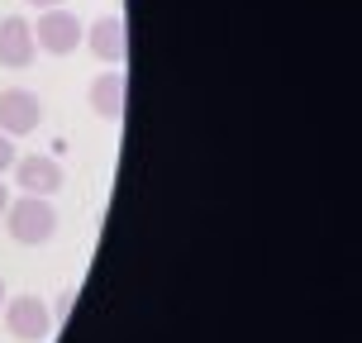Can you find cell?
Wrapping results in <instances>:
<instances>
[{"label":"cell","mask_w":362,"mask_h":343,"mask_svg":"<svg viewBox=\"0 0 362 343\" xmlns=\"http://www.w3.org/2000/svg\"><path fill=\"white\" fill-rule=\"evenodd\" d=\"M5 329L15 334L19 343H43L48 334H53V310H48V301L43 296H34V291H24V296H5Z\"/></svg>","instance_id":"7a4b0ae2"},{"label":"cell","mask_w":362,"mask_h":343,"mask_svg":"<svg viewBox=\"0 0 362 343\" xmlns=\"http://www.w3.org/2000/svg\"><path fill=\"white\" fill-rule=\"evenodd\" d=\"M81 38H86V24L72 15V10H43L34 24V43L38 53H53V57H72L76 48H81Z\"/></svg>","instance_id":"3957f363"},{"label":"cell","mask_w":362,"mask_h":343,"mask_svg":"<svg viewBox=\"0 0 362 343\" xmlns=\"http://www.w3.org/2000/svg\"><path fill=\"white\" fill-rule=\"evenodd\" d=\"M72 306H76V291H62V296H57L53 306H48V310H53V325H57V320L67 325V315H72Z\"/></svg>","instance_id":"9c48e42d"},{"label":"cell","mask_w":362,"mask_h":343,"mask_svg":"<svg viewBox=\"0 0 362 343\" xmlns=\"http://www.w3.org/2000/svg\"><path fill=\"white\" fill-rule=\"evenodd\" d=\"M81 43H86L100 62L124 67V57H129V24H124V15H100L86 29V38H81Z\"/></svg>","instance_id":"8992f818"},{"label":"cell","mask_w":362,"mask_h":343,"mask_svg":"<svg viewBox=\"0 0 362 343\" xmlns=\"http://www.w3.org/2000/svg\"><path fill=\"white\" fill-rule=\"evenodd\" d=\"M43 124V100L24 86H5L0 91V134H34Z\"/></svg>","instance_id":"5b68a950"},{"label":"cell","mask_w":362,"mask_h":343,"mask_svg":"<svg viewBox=\"0 0 362 343\" xmlns=\"http://www.w3.org/2000/svg\"><path fill=\"white\" fill-rule=\"evenodd\" d=\"M15 181L24 196H57L62 191V163L48 158V153H29V158H15Z\"/></svg>","instance_id":"52a82bcc"},{"label":"cell","mask_w":362,"mask_h":343,"mask_svg":"<svg viewBox=\"0 0 362 343\" xmlns=\"http://www.w3.org/2000/svg\"><path fill=\"white\" fill-rule=\"evenodd\" d=\"M0 306H5V277H0Z\"/></svg>","instance_id":"4fadbf2b"},{"label":"cell","mask_w":362,"mask_h":343,"mask_svg":"<svg viewBox=\"0 0 362 343\" xmlns=\"http://www.w3.org/2000/svg\"><path fill=\"white\" fill-rule=\"evenodd\" d=\"M5 229H10V238L15 243H24V248H43L48 238L57 234V210L48 196H19L5 205Z\"/></svg>","instance_id":"6da1fadb"},{"label":"cell","mask_w":362,"mask_h":343,"mask_svg":"<svg viewBox=\"0 0 362 343\" xmlns=\"http://www.w3.org/2000/svg\"><path fill=\"white\" fill-rule=\"evenodd\" d=\"M124 95H129V76L119 67H110L90 81V110L100 115V120H119L124 115Z\"/></svg>","instance_id":"ba28073f"},{"label":"cell","mask_w":362,"mask_h":343,"mask_svg":"<svg viewBox=\"0 0 362 343\" xmlns=\"http://www.w3.org/2000/svg\"><path fill=\"white\" fill-rule=\"evenodd\" d=\"M5 205H10V191H5V181H0V219H5Z\"/></svg>","instance_id":"7c38bea8"},{"label":"cell","mask_w":362,"mask_h":343,"mask_svg":"<svg viewBox=\"0 0 362 343\" xmlns=\"http://www.w3.org/2000/svg\"><path fill=\"white\" fill-rule=\"evenodd\" d=\"M15 139H10V134H0V172H10V167H15Z\"/></svg>","instance_id":"30bf717a"},{"label":"cell","mask_w":362,"mask_h":343,"mask_svg":"<svg viewBox=\"0 0 362 343\" xmlns=\"http://www.w3.org/2000/svg\"><path fill=\"white\" fill-rule=\"evenodd\" d=\"M24 5H34V10H57V5H67V0H24Z\"/></svg>","instance_id":"8fae6325"},{"label":"cell","mask_w":362,"mask_h":343,"mask_svg":"<svg viewBox=\"0 0 362 343\" xmlns=\"http://www.w3.org/2000/svg\"><path fill=\"white\" fill-rule=\"evenodd\" d=\"M38 43H34V24L24 15H5L0 19V67L5 72H24L34 67Z\"/></svg>","instance_id":"277c9868"}]
</instances>
